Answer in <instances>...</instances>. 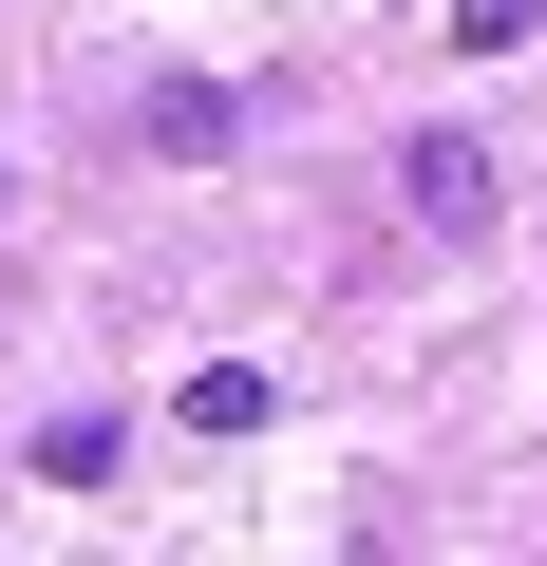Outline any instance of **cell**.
I'll use <instances>...</instances> for the list:
<instances>
[{
	"instance_id": "277c9868",
	"label": "cell",
	"mask_w": 547,
	"mask_h": 566,
	"mask_svg": "<svg viewBox=\"0 0 547 566\" xmlns=\"http://www.w3.org/2000/svg\"><path fill=\"white\" fill-rule=\"evenodd\" d=\"M20 472H39V491H114V416H39Z\"/></svg>"
},
{
	"instance_id": "5b68a950",
	"label": "cell",
	"mask_w": 547,
	"mask_h": 566,
	"mask_svg": "<svg viewBox=\"0 0 547 566\" xmlns=\"http://www.w3.org/2000/svg\"><path fill=\"white\" fill-rule=\"evenodd\" d=\"M509 39H547V0H453V57H509Z\"/></svg>"
},
{
	"instance_id": "3957f363",
	"label": "cell",
	"mask_w": 547,
	"mask_h": 566,
	"mask_svg": "<svg viewBox=\"0 0 547 566\" xmlns=\"http://www.w3.org/2000/svg\"><path fill=\"white\" fill-rule=\"evenodd\" d=\"M264 416H284V397H264V359H208V378L170 397V434H264Z\"/></svg>"
},
{
	"instance_id": "6da1fadb",
	"label": "cell",
	"mask_w": 547,
	"mask_h": 566,
	"mask_svg": "<svg viewBox=\"0 0 547 566\" xmlns=\"http://www.w3.org/2000/svg\"><path fill=\"white\" fill-rule=\"evenodd\" d=\"M397 227H415V245H491V227H509L491 133H453V114H434V133H397Z\"/></svg>"
},
{
	"instance_id": "7a4b0ae2",
	"label": "cell",
	"mask_w": 547,
	"mask_h": 566,
	"mask_svg": "<svg viewBox=\"0 0 547 566\" xmlns=\"http://www.w3.org/2000/svg\"><path fill=\"white\" fill-rule=\"evenodd\" d=\"M133 151L208 170V151H245V95H227V76H151V95H133Z\"/></svg>"
}]
</instances>
